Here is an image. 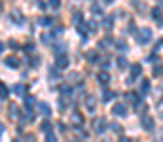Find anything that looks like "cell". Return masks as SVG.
<instances>
[{"label":"cell","mask_w":163,"mask_h":142,"mask_svg":"<svg viewBox=\"0 0 163 142\" xmlns=\"http://www.w3.org/2000/svg\"><path fill=\"white\" fill-rule=\"evenodd\" d=\"M13 142H19V140H13Z\"/></svg>","instance_id":"cell-35"},{"label":"cell","mask_w":163,"mask_h":142,"mask_svg":"<svg viewBox=\"0 0 163 142\" xmlns=\"http://www.w3.org/2000/svg\"><path fill=\"white\" fill-rule=\"evenodd\" d=\"M95 129H97V133H103V131L106 129V121L104 119H99V121H97V125H95Z\"/></svg>","instance_id":"cell-7"},{"label":"cell","mask_w":163,"mask_h":142,"mask_svg":"<svg viewBox=\"0 0 163 142\" xmlns=\"http://www.w3.org/2000/svg\"><path fill=\"white\" fill-rule=\"evenodd\" d=\"M118 64H120L121 68H123V67H127V61H125L123 57H120V59H118Z\"/></svg>","instance_id":"cell-22"},{"label":"cell","mask_w":163,"mask_h":142,"mask_svg":"<svg viewBox=\"0 0 163 142\" xmlns=\"http://www.w3.org/2000/svg\"><path fill=\"white\" fill-rule=\"evenodd\" d=\"M36 104V100L32 97H25V110H27V114H32V106Z\"/></svg>","instance_id":"cell-2"},{"label":"cell","mask_w":163,"mask_h":142,"mask_svg":"<svg viewBox=\"0 0 163 142\" xmlns=\"http://www.w3.org/2000/svg\"><path fill=\"white\" fill-rule=\"evenodd\" d=\"M6 64L10 68H19V59H15V57H8L6 59Z\"/></svg>","instance_id":"cell-3"},{"label":"cell","mask_w":163,"mask_h":142,"mask_svg":"<svg viewBox=\"0 0 163 142\" xmlns=\"http://www.w3.org/2000/svg\"><path fill=\"white\" fill-rule=\"evenodd\" d=\"M144 127L146 129H152V119L150 118H144Z\"/></svg>","instance_id":"cell-20"},{"label":"cell","mask_w":163,"mask_h":142,"mask_svg":"<svg viewBox=\"0 0 163 142\" xmlns=\"http://www.w3.org/2000/svg\"><path fill=\"white\" fill-rule=\"evenodd\" d=\"M61 93H63V95H70V87H68V85H63V87H61Z\"/></svg>","instance_id":"cell-19"},{"label":"cell","mask_w":163,"mask_h":142,"mask_svg":"<svg viewBox=\"0 0 163 142\" xmlns=\"http://www.w3.org/2000/svg\"><path fill=\"white\" fill-rule=\"evenodd\" d=\"M13 91H15V93H17V95H25V91H27V87H25L23 83H15Z\"/></svg>","instance_id":"cell-8"},{"label":"cell","mask_w":163,"mask_h":142,"mask_svg":"<svg viewBox=\"0 0 163 142\" xmlns=\"http://www.w3.org/2000/svg\"><path fill=\"white\" fill-rule=\"evenodd\" d=\"M0 12H2V4H0Z\"/></svg>","instance_id":"cell-34"},{"label":"cell","mask_w":163,"mask_h":142,"mask_svg":"<svg viewBox=\"0 0 163 142\" xmlns=\"http://www.w3.org/2000/svg\"><path fill=\"white\" fill-rule=\"evenodd\" d=\"M12 17H13V21H15V23H19V25H21V23H23V17H21V13H17V12H13V13H12Z\"/></svg>","instance_id":"cell-16"},{"label":"cell","mask_w":163,"mask_h":142,"mask_svg":"<svg viewBox=\"0 0 163 142\" xmlns=\"http://www.w3.org/2000/svg\"><path fill=\"white\" fill-rule=\"evenodd\" d=\"M112 99H114V93H112V91H104V93H103V100H104V102H108V100H112Z\"/></svg>","instance_id":"cell-10"},{"label":"cell","mask_w":163,"mask_h":142,"mask_svg":"<svg viewBox=\"0 0 163 142\" xmlns=\"http://www.w3.org/2000/svg\"><path fill=\"white\" fill-rule=\"evenodd\" d=\"M6 97H8V87L0 83V99H6Z\"/></svg>","instance_id":"cell-14"},{"label":"cell","mask_w":163,"mask_h":142,"mask_svg":"<svg viewBox=\"0 0 163 142\" xmlns=\"http://www.w3.org/2000/svg\"><path fill=\"white\" fill-rule=\"evenodd\" d=\"M72 121H74L76 127H78V125H82V114H72Z\"/></svg>","instance_id":"cell-12"},{"label":"cell","mask_w":163,"mask_h":142,"mask_svg":"<svg viewBox=\"0 0 163 142\" xmlns=\"http://www.w3.org/2000/svg\"><path fill=\"white\" fill-rule=\"evenodd\" d=\"M85 104H87V110H89V112H93V110H95V99H93V97H87V99H85Z\"/></svg>","instance_id":"cell-9"},{"label":"cell","mask_w":163,"mask_h":142,"mask_svg":"<svg viewBox=\"0 0 163 142\" xmlns=\"http://www.w3.org/2000/svg\"><path fill=\"white\" fill-rule=\"evenodd\" d=\"M4 133V125H2V121H0V135Z\"/></svg>","instance_id":"cell-33"},{"label":"cell","mask_w":163,"mask_h":142,"mask_svg":"<svg viewBox=\"0 0 163 142\" xmlns=\"http://www.w3.org/2000/svg\"><path fill=\"white\" fill-rule=\"evenodd\" d=\"M125 48H127V45L123 42H118V49H125Z\"/></svg>","instance_id":"cell-30"},{"label":"cell","mask_w":163,"mask_h":142,"mask_svg":"<svg viewBox=\"0 0 163 142\" xmlns=\"http://www.w3.org/2000/svg\"><path fill=\"white\" fill-rule=\"evenodd\" d=\"M103 25H104L106 29H110V27H112V19H104V21H103Z\"/></svg>","instance_id":"cell-25"},{"label":"cell","mask_w":163,"mask_h":142,"mask_svg":"<svg viewBox=\"0 0 163 142\" xmlns=\"http://www.w3.org/2000/svg\"><path fill=\"white\" fill-rule=\"evenodd\" d=\"M49 74H51L53 80H57V78H59V68H57V67H51V68H49Z\"/></svg>","instance_id":"cell-15"},{"label":"cell","mask_w":163,"mask_h":142,"mask_svg":"<svg viewBox=\"0 0 163 142\" xmlns=\"http://www.w3.org/2000/svg\"><path fill=\"white\" fill-rule=\"evenodd\" d=\"M87 25H89V29H91V30H95V29H97V23H95V21H89Z\"/></svg>","instance_id":"cell-28"},{"label":"cell","mask_w":163,"mask_h":142,"mask_svg":"<svg viewBox=\"0 0 163 142\" xmlns=\"http://www.w3.org/2000/svg\"><path fill=\"white\" fill-rule=\"evenodd\" d=\"M114 114L116 116H125V106L123 104H116L114 106Z\"/></svg>","instance_id":"cell-6"},{"label":"cell","mask_w":163,"mask_h":142,"mask_svg":"<svg viewBox=\"0 0 163 142\" xmlns=\"http://www.w3.org/2000/svg\"><path fill=\"white\" fill-rule=\"evenodd\" d=\"M108 80H110V76L106 74V72H101V74H99V82H101V83H106Z\"/></svg>","instance_id":"cell-13"},{"label":"cell","mask_w":163,"mask_h":142,"mask_svg":"<svg viewBox=\"0 0 163 142\" xmlns=\"http://www.w3.org/2000/svg\"><path fill=\"white\" fill-rule=\"evenodd\" d=\"M46 142H57V138H55V135L48 133V138H46Z\"/></svg>","instance_id":"cell-21"},{"label":"cell","mask_w":163,"mask_h":142,"mask_svg":"<svg viewBox=\"0 0 163 142\" xmlns=\"http://www.w3.org/2000/svg\"><path fill=\"white\" fill-rule=\"evenodd\" d=\"M25 49H27V51H34V44H27V45H25Z\"/></svg>","instance_id":"cell-26"},{"label":"cell","mask_w":163,"mask_h":142,"mask_svg":"<svg viewBox=\"0 0 163 142\" xmlns=\"http://www.w3.org/2000/svg\"><path fill=\"white\" fill-rule=\"evenodd\" d=\"M91 12L97 13V15H101V6H91Z\"/></svg>","instance_id":"cell-23"},{"label":"cell","mask_w":163,"mask_h":142,"mask_svg":"<svg viewBox=\"0 0 163 142\" xmlns=\"http://www.w3.org/2000/svg\"><path fill=\"white\" fill-rule=\"evenodd\" d=\"M42 42H44V44H49V42H51V34H44V36H42Z\"/></svg>","instance_id":"cell-18"},{"label":"cell","mask_w":163,"mask_h":142,"mask_svg":"<svg viewBox=\"0 0 163 142\" xmlns=\"http://www.w3.org/2000/svg\"><path fill=\"white\" fill-rule=\"evenodd\" d=\"M4 49H6V45H4L2 42H0V53H2V51H4Z\"/></svg>","instance_id":"cell-31"},{"label":"cell","mask_w":163,"mask_h":142,"mask_svg":"<svg viewBox=\"0 0 163 142\" xmlns=\"http://www.w3.org/2000/svg\"><path fill=\"white\" fill-rule=\"evenodd\" d=\"M10 48H12V49H19V45H17L15 40H10Z\"/></svg>","instance_id":"cell-24"},{"label":"cell","mask_w":163,"mask_h":142,"mask_svg":"<svg viewBox=\"0 0 163 142\" xmlns=\"http://www.w3.org/2000/svg\"><path fill=\"white\" fill-rule=\"evenodd\" d=\"M120 142H131V140H129V138H125V136H121V140H120Z\"/></svg>","instance_id":"cell-32"},{"label":"cell","mask_w":163,"mask_h":142,"mask_svg":"<svg viewBox=\"0 0 163 142\" xmlns=\"http://www.w3.org/2000/svg\"><path fill=\"white\" fill-rule=\"evenodd\" d=\"M63 30H65L63 27H57V29H55V32H53V34H55V36H59V34H61V32H63Z\"/></svg>","instance_id":"cell-27"},{"label":"cell","mask_w":163,"mask_h":142,"mask_svg":"<svg viewBox=\"0 0 163 142\" xmlns=\"http://www.w3.org/2000/svg\"><path fill=\"white\" fill-rule=\"evenodd\" d=\"M42 131H44V133H49V131H51V121L46 119L44 123H42Z\"/></svg>","instance_id":"cell-11"},{"label":"cell","mask_w":163,"mask_h":142,"mask_svg":"<svg viewBox=\"0 0 163 142\" xmlns=\"http://www.w3.org/2000/svg\"><path fill=\"white\" fill-rule=\"evenodd\" d=\"M55 67H57V68H67L68 67V57H67V55H59Z\"/></svg>","instance_id":"cell-1"},{"label":"cell","mask_w":163,"mask_h":142,"mask_svg":"<svg viewBox=\"0 0 163 142\" xmlns=\"http://www.w3.org/2000/svg\"><path fill=\"white\" fill-rule=\"evenodd\" d=\"M40 23H42V25H48V27H49V25H51V19H42Z\"/></svg>","instance_id":"cell-29"},{"label":"cell","mask_w":163,"mask_h":142,"mask_svg":"<svg viewBox=\"0 0 163 142\" xmlns=\"http://www.w3.org/2000/svg\"><path fill=\"white\" fill-rule=\"evenodd\" d=\"M131 72H133V76H137V74L142 72V68L139 67V64H133V67H131Z\"/></svg>","instance_id":"cell-17"},{"label":"cell","mask_w":163,"mask_h":142,"mask_svg":"<svg viewBox=\"0 0 163 142\" xmlns=\"http://www.w3.org/2000/svg\"><path fill=\"white\" fill-rule=\"evenodd\" d=\"M38 106H40V112H42L44 116H49V114H51V108H49L48 102H40Z\"/></svg>","instance_id":"cell-5"},{"label":"cell","mask_w":163,"mask_h":142,"mask_svg":"<svg viewBox=\"0 0 163 142\" xmlns=\"http://www.w3.org/2000/svg\"><path fill=\"white\" fill-rule=\"evenodd\" d=\"M19 116H21L19 108H17L15 104H12V106H10V118H12V119H15V118H19Z\"/></svg>","instance_id":"cell-4"}]
</instances>
